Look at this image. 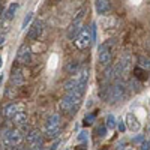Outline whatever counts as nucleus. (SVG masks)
I'll list each match as a JSON object with an SVG mask.
<instances>
[{
  "mask_svg": "<svg viewBox=\"0 0 150 150\" xmlns=\"http://www.w3.org/2000/svg\"><path fill=\"white\" fill-rule=\"evenodd\" d=\"M18 111H20V108H18V105L14 104V102L6 104V105L3 107V110H2V112H3L5 117H12V119L18 114Z\"/></svg>",
  "mask_w": 150,
  "mask_h": 150,
  "instance_id": "nucleus-11",
  "label": "nucleus"
},
{
  "mask_svg": "<svg viewBox=\"0 0 150 150\" xmlns=\"http://www.w3.org/2000/svg\"><path fill=\"white\" fill-rule=\"evenodd\" d=\"M87 140V132L86 131H81L78 134V141H86Z\"/></svg>",
  "mask_w": 150,
  "mask_h": 150,
  "instance_id": "nucleus-28",
  "label": "nucleus"
},
{
  "mask_svg": "<svg viewBox=\"0 0 150 150\" xmlns=\"http://www.w3.org/2000/svg\"><path fill=\"white\" fill-rule=\"evenodd\" d=\"M11 83H12V86H15V87L24 84V75H23V72H21L20 69H15V68H14V71H12V75H11Z\"/></svg>",
  "mask_w": 150,
  "mask_h": 150,
  "instance_id": "nucleus-12",
  "label": "nucleus"
},
{
  "mask_svg": "<svg viewBox=\"0 0 150 150\" xmlns=\"http://www.w3.org/2000/svg\"><path fill=\"white\" fill-rule=\"evenodd\" d=\"M90 30H92V38H93V42H95L96 41V24L95 23L90 26Z\"/></svg>",
  "mask_w": 150,
  "mask_h": 150,
  "instance_id": "nucleus-29",
  "label": "nucleus"
},
{
  "mask_svg": "<svg viewBox=\"0 0 150 150\" xmlns=\"http://www.w3.org/2000/svg\"><path fill=\"white\" fill-rule=\"evenodd\" d=\"M138 66L141 69H144V71H150V59L144 57V56L138 57Z\"/></svg>",
  "mask_w": 150,
  "mask_h": 150,
  "instance_id": "nucleus-20",
  "label": "nucleus"
},
{
  "mask_svg": "<svg viewBox=\"0 0 150 150\" xmlns=\"http://www.w3.org/2000/svg\"><path fill=\"white\" fill-rule=\"evenodd\" d=\"M42 32H44V24H42V21L36 20V21H33V24L30 26V29H29V32H27V38H29V39H32V41H38V39L42 36Z\"/></svg>",
  "mask_w": 150,
  "mask_h": 150,
  "instance_id": "nucleus-9",
  "label": "nucleus"
},
{
  "mask_svg": "<svg viewBox=\"0 0 150 150\" xmlns=\"http://www.w3.org/2000/svg\"><path fill=\"white\" fill-rule=\"evenodd\" d=\"M116 117L112 116V114H108L107 116V119H105V126L108 128V129H114L116 128Z\"/></svg>",
  "mask_w": 150,
  "mask_h": 150,
  "instance_id": "nucleus-21",
  "label": "nucleus"
},
{
  "mask_svg": "<svg viewBox=\"0 0 150 150\" xmlns=\"http://www.w3.org/2000/svg\"><path fill=\"white\" fill-rule=\"evenodd\" d=\"M45 134H50V132H54L57 129H60V116L59 114H51L47 122H45Z\"/></svg>",
  "mask_w": 150,
  "mask_h": 150,
  "instance_id": "nucleus-10",
  "label": "nucleus"
},
{
  "mask_svg": "<svg viewBox=\"0 0 150 150\" xmlns=\"http://www.w3.org/2000/svg\"><path fill=\"white\" fill-rule=\"evenodd\" d=\"M32 20H33V14H27L26 17H24V20H23V24H21V29L23 30H26L27 29V26L32 23Z\"/></svg>",
  "mask_w": 150,
  "mask_h": 150,
  "instance_id": "nucleus-24",
  "label": "nucleus"
},
{
  "mask_svg": "<svg viewBox=\"0 0 150 150\" xmlns=\"http://www.w3.org/2000/svg\"><path fill=\"white\" fill-rule=\"evenodd\" d=\"M134 75H135V80H138V81H146L149 78V75H147V71L141 69L140 66H137L134 69Z\"/></svg>",
  "mask_w": 150,
  "mask_h": 150,
  "instance_id": "nucleus-17",
  "label": "nucleus"
},
{
  "mask_svg": "<svg viewBox=\"0 0 150 150\" xmlns=\"http://www.w3.org/2000/svg\"><path fill=\"white\" fill-rule=\"evenodd\" d=\"M21 141H23V132L20 129H6L3 132V137H2L3 146L14 147V146H18Z\"/></svg>",
  "mask_w": 150,
  "mask_h": 150,
  "instance_id": "nucleus-4",
  "label": "nucleus"
},
{
  "mask_svg": "<svg viewBox=\"0 0 150 150\" xmlns=\"http://www.w3.org/2000/svg\"><path fill=\"white\" fill-rule=\"evenodd\" d=\"M59 135H60V129H57V131H54V132H50V134H45V138H48V140H56V138H59Z\"/></svg>",
  "mask_w": 150,
  "mask_h": 150,
  "instance_id": "nucleus-25",
  "label": "nucleus"
},
{
  "mask_svg": "<svg viewBox=\"0 0 150 150\" xmlns=\"http://www.w3.org/2000/svg\"><path fill=\"white\" fill-rule=\"evenodd\" d=\"M134 141H135L137 144H140V143L143 144V143H144V135H138L137 138H134Z\"/></svg>",
  "mask_w": 150,
  "mask_h": 150,
  "instance_id": "nucleus-30",
  "label": "nucleus"
},
{
  "mask_svg": "<svg viewBox=\"0 0 150 150\" xmlns=\"http://www.w3.org/2000/svg\"><path fill=\"white\" fill-rule=\"evenodd\" d=\"M89 69H87V68H83L77 75H75V77H77L78 78V81L83 84V86H87V81H89Z\"/></svg>",
  "mask_w": 150,
  "mask_h": 150,
  "instance_id": "nucleus-15",
  "label": "nucleus"
},
{
  "mask_svg": "<svg viewBox=\"0 0 150 150\" xmlns=\"http://www.w3.org/2000/svg\"><path fill=\"white\" fill-rule=\"evenodd\" d=\"M59 144H60V140H56V141H54V144H53L51 147H50V150H56Z\"/></svg>",
  "mask_w": 150,
  "mask_h": 150,
  "instance_id": "nucleus-32",
  "label": "nucleus"
},
{
  "mask_svg": "<svg viewBox=\"0 0 150 150\" xmlns=\"http://www.w3.org/2000/svg\"><path fill=\"white\" fill-rule=\"evenodd\" d=\"M17 62L21 65H29L32 62V51H30V47L27 44H23L18 48V53H17Z\"/></svg>",
  "mask_w": 150,
  "mask_h": 150,
  "instance_id": "nucleus-7",
  "label": "nucleus"
},
{
  "mask_svg": "<svg viewBox=\"0 0 150 150\" xmlns=\"http://www.w3.org/2000/svg\"><path fill=\"white\" fill-rule=\"evenodd\" d=\"M26 141H27V144L32 150H42L44 138H42V134L39 131H32L30 134H27Z\"/></svg>",
  "mask_w": 150,
  "mask_h": 150,
  "instance_id": "nucleus-6",
  "label": "nucleus"
},
{
  "mask_svg": "<svg viewBox=\"0 0 150 150\" xmlns=\"http://www.w3.org/2000/svg\"><path fill=\"white\" fill-rule=\"evenodd\" d=\"M107 126H99L98 129H96V134H98V137H101V138H104V137L107 135Z\"/></svg>",
  "mask_w": 150,
  "mask_h": 150,
  "instance_id": "nucleus-26",
  "label": "nucleus"
},
{
  "mask_svg": "<svg viewBox=\"0 0 150 150\" xmlns=\"http://www.w3.org/2000/svg\"><path fill=\"white\" fill-rule=\"evenodd\" d=\"M66 71H68L71 75H77V74L81 71V69H80V65H78V62H71V63H68Z\"/></svg>",
  "mask_w": 150,
  "mask_h": 150,
  "instance_id": "nucleus-19",
  "label": "nucleus"
},
{
  "mask_svg": "<svg viewBox=\"0 0 150 150\" xmlns=\"http://www.w3.org/2000/svg\"><path fill=\"white\" fill-rule=\"evenodd\" d=\"M128 89H129V87L126 86V83H125L123 80H117L112 86H110V99H108V101H111V102L122 101V99L126 96Z\"/></svg>",
  "mask_w": 150,
  "mask_h": 150,
  "instance_id": "nucleus-2",
  "label": "nucleus"
},
{
  "mask_svg": "<svg viewBox=\"0 0 150 150\" xmlns=\"http://www.w3.org/2000/svg\"><path fill=\"white\" fill-rule=\"evenodd\" d=\"M96 120V114H93V112H90V114H87L83 120V125L84 126H90V125H93Z\"/></svg>",
  "mask_w": 150,
  "mask_h": 150,
  "instance_id": "nucleus-23",
  "label": "nucleus"
},
{
  "mask_svg": "<svg viewBox=\"0 0 150 150\" xmlns=\"http://www.w3.org/2000/svg\"><path fill=\"white\" fill-rule=\"evenodd\" d=\"M5 41H6V39H5V35H2V38H0V44L3 45V44H5Z\"/></svg>",
  "mask_w": 150,
  "mask_h": 150,
  "instance_id": "nucleus-34",
  "label": "nucleus"
},
{
  "mask_svg": "<svg viewBox=\"0 0 150 150\" xmlns=\"http://www.w3.org/2000/svg\"><path fill=\"white\" fill-rule=\"evenodd\" d=\"M129 89H131L132 92H140V90H141V83H140L138 80L132 78V80L129 81Z\"/></svg>",
  "mask_w": 150,
  "mask_h": 150,
  "instance_id": "nucleus-22",
  "label": "nucleus"
},
{
  "mask_svg": "<svg viewBox=\"0 0 150 150\" xmlns=\"http://www.w3.org/2000/svg\"><path fill=\"white\" fill-rule=\"evenodd\" d=\"M126 126H128L131 131H134V132H135V131H138V129H140L141 125H140V120L135 117V114L129 112V114L126 116Z\"/></svg>",
  "mask_w": 150,
  "mask_h": 150,
  "instance_id": "nucleus-13",
  "label": "nucleus"
},
{
  "mask_svg": "<svg viewBox=\"0 0 150 150\" xmlns=\"http://www.w3.org/2000/svg\"><path fill=\"white\" fill-rule=\"evenodd\" d=\"M17 9H18V3H11L9 5V8H8V11L5 12V20H12L14 18V15H15V12H17Z\"/></svg>",
  "mask_w": 150,
  "mask_h": 150,
  "instance_id": "nucleus-18",
  "label": "nucleus"
},
{
  "mask_svg": "<svg viewBox=\"0 0 150 150\" xmlns=\"http://www.w3.org/2000/svg\"><path fill=\"white\" fill-rule=\"evenodd\" d=\"M112 47H114V41H105L99 45V63L102 66H110L111 63V53H112Z\"/></svg>",
  "mask_w": 150,
  "mask_h": 150,
  "instance_id": "nucleus-3",
  "label": "nucleus"
},
{
  "mask_svg": "<svg viewBox=\"0 0 150 150\" xmlns=\"http://www.w3.org/2000/svg\"><path fill=\"white\" fill-rule=\"evenodd\" d=\"M117 126H119V131H120L122 134H123L125 131H126V128H128V126H126V122H123V120H122V122H119Z\"/></svg>",
  "mask_w": 150,
  "mask_h": 150,
  "instance_id": "nucleus-27",
  "label": "nucleus"
},
{
  "mask_svg": "<svg viewBox=\"0 0 150 150\" xmlns=\"http://www.w3.org/2000/svg\"><path fill=\"white\" fill-rule=\"evenodd\" d=\"M81 99H83V93H80V92L66 93V96L62 99V102H60V108L63 111H69L71 114H74V112H77L75 110L80 107Z\"/></svg>",
  "mask_w": 150,
  "mask_h": 150,
  "instance_id": "nucleus-1",
  "label": "nucleus"
},
{
  "mask_svg": "<svg viewBox=\"0 0 150 150\" xmlns=\"http://www.w3.org/2000/svg\"><path fill=\"white\" fill-rule=\"evenodd\" d=\"M75 150H87V146H77V147H75Z\"/></svg>",
  "mask_w": 150,
  "mask_h": 150,
  "instance_id": "nucleus-33",
  "label": "nucleus"
},
{
  "mask_svg": "<svg viewBox=\"0 0 150 150\" xmlns=\"http://www.w3.org/2000/svg\"><path fill=\"white\" fill-rule=\"evenodd\" d=\"M74 42H75V47L78 50H86L87 47H90V44L93 42L90 27H83V30L80 32V35L77 36V39Z\"/></svg>",
  "mask_w": 150,
  "mask_h": 150,
  "instance_id": "nucleus-5",
  "label": "nucleus"
},
{
  "mask_svg": "<svg viewBox=\"0 0 150 150\" xmlns=\"http://www.w3.org/2000/svg\"><path fill=\"white\" fill-rule=\"evenodd\" d=\"M14 123L18 125V126L26 125V123H27V112H26V111H18V114L14 117Z\"/></svg>",
  "mask_w": 150,
  "mask_h": 150,
  "instance_id": "nucleus-16",
  "label": "nucleus"
},
{
  "mask_svg": "<svg viewBox=\"0 0 150 150\" xmlns=\"http://www.w3.org/2000/svg\"><path fill=\"white\" fill-rule=\"evenodd\" d=\"M95 8L99 15H104L110 11V2H107V0H98V2H95Z\"/></svg>",
  "mask_w": 150,
  "mask_h": 150,
  "instance_id": "nucleus-14",
  "label": "nucleus"
},
{
  "mask_svg": "<svg viewBox=\"0 0 150 150\" xmlns=\"http://www.w3.org/2000/svg\"><path fill=\"white\" fill-rule=\"evenodd\" d=\"M129 150H132V149H129Z\"/></svg>",
  "mask_w": 150,
  "mask_h": 150,
  "instance_id": "nucleus-35",
  "label": "nucleus"
},
{
  "mask_svg": "<svg viewBox=\"0 0 150 150\" xmlns=\"http://www.w3.org/2000/svg\"><path fill=\"white\" fill-rule=\"evenodd\" d=\"M81 12L83 11L78 12V17L71 23V26L68 29V38H69V39H74L75 41V39H77V36L80 35V32L83 30L81 29Z\"/></svg>",
  "mask_w": 150,
  "mask_h": 150,
  "instance_id": "nucleus-8",
  "label": "nucleus"
},
{
  "mask_svg": "<svg viewBox=\"0 0 150 150\" xmlns=\"http://www.w3.org/2000/svg\"><path fill=\"white\" fill-rule=\"evenodd\" d=\"M141 150H150V143L149 141H144L141 144Z\"/></svg>",
  "mask_w": 150,
  "mask_h": 150,
  "instance_id": "nucleus-31",
  "label": "nucleus"
}]
</instances>
